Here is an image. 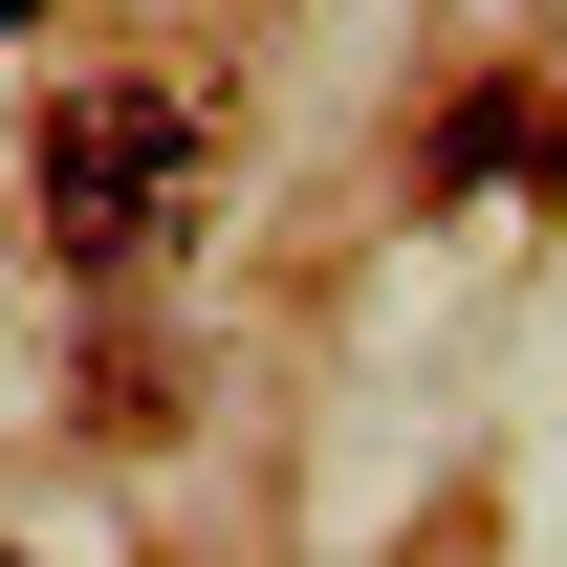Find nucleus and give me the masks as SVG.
I'll use <instances>...</instances> for the list:
<instances>
[{
    "mask_svg": "<svg viewBox=\"0 0 567 567\" xmlns=\"http://www.w3.org/2000/svg\"><path fill=\"white\" fill-rule=\"evenodd\" d=\"M197 153H218L197 87H44L22 175H44V240H66V262H153L175 197H197Z\"/></svg>",
    "mask_w": 567,
    "mask_h": 567,
    "instance_id": "1",
    "label": "nucleus"
},
{
    "mask_svg": "<svg viewBox=\"0 0 567 567\" xmlns=\"http://www.w3.org/2000/svg\"><path fill=\"white\" fill-rule=\"evenodd\" d=\"M524 153H567V110H546V87H502V110H458V153H436V175H524Z\"/></svg>",
    "mask_w": 567,
    "mask_h": 567,
    "instance_id": "2",
    "label": "nucleus"
},
{
    "mask_svg": "<svg viewBox=\"0 0 567 567\" xmlns=\"http://www.w3.org/2000/svg\"><path fill=\"white\" fill-rule=\"evenodd\" d=\"M0 22H44V0H0Z\"/></svg>",
    "mask_w": 567,
    "mask_h": 567,
    "instance_id": "3",
    "label": "nucleus"
}]
</instances>
